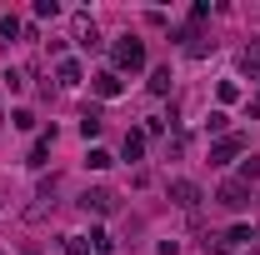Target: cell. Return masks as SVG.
Masks as SVG:
<instances>
[{
  "label": "cell",
  "instance_id": "obj_1",
  "mask_svg": "<svg viewBox=\"0 0 260 255\" xmlns=\"http://www.w3.org/2000/svg\"><path fill=\"white\" fill-rule=\"evenodd\" d=\"M115 60H120V70H140V65H145V45H140L135 35H125V40L115 45Z\"/></svg>",
  "mask_w": 260,
  "mask_h": 255
},
{
  "label": "cell",
  "instance_id": "obj_2",
  "mask_svg": "<svg viewBox=\"0 0 260 255\" xmlns=\"http://www.w3.org/2000/svg\"><path fill=\"white\" fill-rule=\"evenodd\" d=\"M170 200H175L180 210H195V205H200V185H195V180H170Z\"/></svg>",
  "mask_w": 260,
  "mask_h": 255
},
{
  "label": "cell",
  "instance_id": "obj_3",
  "mask_svg": "<svg viewBox=\"0 0 260 255\" xmlns=\"http://www.w3.org/2000/svg\"><path fill=\"white\" fill-rule=\"evenodd\" d=\"M245 200H250V190H245V180H225V185H220V205H225V210H240Z\"/></svg>",
  "mask_w": 260,
  "mask_h": 255
},
{
  "label": "cell",
  "instance_id": "obj_4",
  "mask_svg": "<svg viewBox=\"0 0 260 255\" xmlns=\"http://www.w3.org/2000/svg\"><path fill=\"white\" fill-rule=\"evenodd\" d=\"M80 205L95 210V215H110V210H115V195H110V190H85V195H80Z\"/></svg>",
  "mask_w": 260,
  "mask_h": 255
},
{
  "label": "cell",
  "instance_id": "obj_5",
  "mask_svg": "<svg viewBox=\"0 0 260 255\" xmlns=\"http://www.w3.org/2000/svg\"><path fill=\"white\" fill-rule=\"evenodd\" d=\"M240 145H245V140H240V135H225V140H215V150H210V160H215V165H225V160L235 155V150H240Z\"/></svg>",
  "mask_w": 260,
  "mask_h": 255
},
{
  "label": "cell",
  "instance_id": "obj_6",
  "mask_svg": "<svg viewBox=\"0 0 260 255\" xmlns=\"http://www.w3.org/2000/svg\"><path fill=\"white\" fill-rule=\"evenodd\" d=\"M95 95H105V100L120 95V75H115V70H100L95 75Z\"/></svg>",
  "mask_w": 260,
  "mask_h": 255
},
{
  "label": "cell",
  "instance_id": "obj_7",
  "mask_svg": "<svg viewBox=\"0 0 260 255\" xmlns=\"http://www.w3.org/2000/svg\"><path fill=\"white\" fill-rule=\"evenodd\" d=\"M75 40H80V45H85V50H95V45H100V35H95V25H90V20H85V15H75Z\"/></svg>",
  "mask_w": 260,
  "mask_h": 255
},
{
  "label": "cell",
  "instance_id": "obj_8",
  "mask_svg": "<svg viewBox=\"0 0 260 255\" xmlns=\"http://www.w3.org/2000/svg\"><path fill=\"white\" fill-rule=\"evenodd\" d=\"M140 150H145V135L130 130V135H125V160H140Z\"/></svg>",
  "mask_w": 260,
  "mask_h": 255
},
{
  "label": "cell",
  "instance_id": "obj_9",
  "mask_svg": "<svg viewBox=\"0 0 260 255\" xmlns=\"http://www.w3.org/2000/svg\"><path fill=\"white\" fill-rule=\"evenodd\" d=\"M80 135H85V140L100 135V110H85V115H80Z\"/></svg>",
  "mask_w": 260,
  "mask_h": 255
},
{
  "label": "cell",
  "instance_id": "obj_10",
  "mask_svg": "<svg viewBox=\"0 0 260 255\" xmlns=\"http://www.w3.org/2000/svg\"><path fill=\"white\" fill-rule=\"evenodd\" d=\"M65 250L70 255H90V240H85V235H65Z\"/></svg>",
  "mask_w": 260,
  "mask_h": 255
},
{
  "label": "cell",
  "instance_id": "obj_11",
  "mask_svg": "<svg viewBox=\"0 0 260 255\" xmlns=\"http://www.w3.org/2000/svg\"><path fill=\"white\" fill-rule=\"evenodd\" d=\"M60 85H80V65H75V60L60 65Z\"/></svg>",
  "mask_w": 260,
  "mask_h": 255
},
{
  "label": "cell",
  "instance_id": "obj_12",
  "mask_svg": "<svg viewBox=\"0 0 260 255\" xmlns=\"http://www.w3.org/2000/svg\"><path fill=\"white\" fill-rule=\"evenodd\" d=\"M150 90H155V95L170 90V70H155V75H150Z\"/></svg>",
  "mask_w": 260,
  "mask_h": 255
},
{
  "label": "cell",
  "instance_id": "obj_13",
  "mask_svg": "<svg viewBox=\"0 0 260 255\" xmlns=\"http://www.w3.org/2000/svg\"><path fill=\"white\" fill-rule=\"evenodd\" d=\"M240 65H245V75H255V80H260V55H255V50H245V60H240Z\"/></svg>",
  "mask_w": 260,
  "mask_h": 255
},
{
  "label": "cell",
  "instance_id": "obj_14",
  "mask_svg": "<svg viewBox=\"0 0 260 255\" xmlns=\"http://www.w3.org/2000/svg\"><path fill=\"white\" fill-rule=\"evenodd\" d=\"M35 15H40V20H50V15H60V5H55V0H40V5H35Z\"/></svg>",
  "mask_w": 260,
  "mask_h": 255
},
{
  "label": "cell",
  "instance_id": "obj_15",
  "mask_svg": "<svg viewBox=\"0 0 260 255\" xmlns=\"http://www.w3.org/2000/svg\"><path fill=\"white\" fill-rule=\"evenodd\" d=\"M85 165H90V170H105V165H110V155H105V150H90V160H85Z\"/></svg>",
  "mask_w": 260,
  "mask_h": 255
},
{
  "label": "cell",
  "instance_id": "obj_16",
  "mask_svg": "<svg viewBox=\"0 0 260 255\" xmlns=\"http://www.w3.org/2000/svg\"><path fill=\"white\" fill-rule=\"evenodd\" d=\"M255 175H260V155H250L245 160V180H255Z\"/></svg>",
  "mask_w": 260,
  "mask_h": 255
}]
</instances>
